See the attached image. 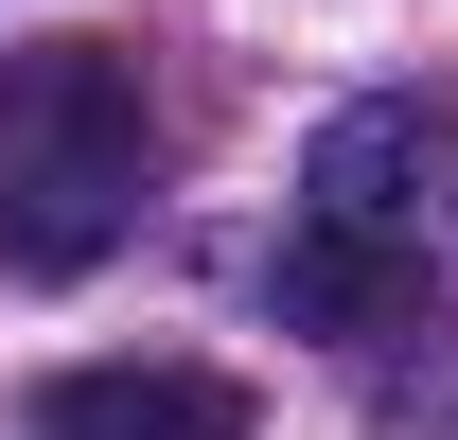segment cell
<instances>
[{"label": "cell", "mask_w": 458, "mask_h": 440, "mask_svg": "<svg viewBox=\"0 0 458 440\" xmlns=\"http://www.w3.org/2000/svg\"><path fill=\"white\" fill-rule=\"evenodd\" d=\"M300 194L352 229H388L405 265H458V106H335Z\"/></svg>", "instance_id": "cell-2"}, {"label": "cell", "mask_w": 458, "mask_h": 440, "mask_svg": "<svg viewBox=\"0 0 458 440\" xmlns=\"http://www.w3.org/2000/svg\"><path fill=\"white\" fill-rule=\"evenodd\" d=\"M265 300H283V334L370 352V334L423 317V265H405L388 229H352V212H318V194H300V229H283V265H265Z\"/></svg>", "instance_id": "cell-3"}, {"label": "cell", "mask_w": 458, "mask_h": 440, "mask_svg": "<svg viewBox=\"0 0 458 440\" xmlns=\"http://www.w3.org/2000/svg\"><path fill=\"white\" fill-rule=\"evenodd\" d=\"M36 440H247V387L176 370V352H123V370H54L36 387Z\"/></svg>", "instance_id": "cell-4"}, {"label": "cell", "mask_w": 458, "mask_h": 440, "mask_svg": "<svg viewBox=\"0 0 458 440\" xmlns=\"http://www.w3.org/2000/svg\"><path fill=\"white\" fill-rule=\"evenodd\" d=\"M141 159H159V123H141V71L123 36H0V265H106L123 212H141Z\"/></svg>", "instance_id": "cell-1"}]
</instances>
